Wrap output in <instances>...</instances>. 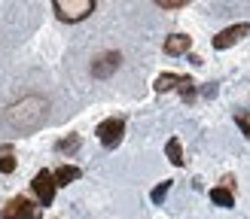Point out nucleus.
Instances as JSON below:
<instances>
[{
	"instance_id": "nucleus-7",
	"label": "nucleus",
	"mask_w": 250,
	"mask_h": 219,
	"mask_svg": "<svg viewBox=\"0 0 250 219\" xmlns=\"http://www.w3.org/2000/svg\"><path fill=\"white\" fill-rule=\"evenodd\" d=\"M119 67V52H104L101 58L92 64V76H98V79H107L110 73H113Z\"/></svg>"
},
{
	"instance_id": "nucleus-4",
	"label": "nucleus",
	"mask_w": 250,
	"mask_h": 219,
	"mask_svg": "<svg viewBox=\"0 0 250 219\" xmlns=\"http://www.w3.org/2000/svg\"><path fill=\"white\" fill-rule=\"evenodd\" d=\"M122 134H125V122L122 119H104L101 125H98V140H101L104 149H116Z\"/></svg>"
},
{
	"instance_id": "nucleus-5",
	"label": "nucleus",
	"mask_w": 250,
	"mask_h": 219,
	"mask_svg": "<svg viewBox=\"0 0 250 219\" xmlns=\"http://www.w3.org/2000/svg\"><path fill=\"white\" fill-rule=\"evenodd\" d=\"M31 186H34V195L40 198V204H43V207H49V204H52V198H55V186H58L52 170H46V167H43L40 174L34 177V182H31Z\"/></svg>"
},
{
	"instance_id": "nucleus-2",
	"label": "nucleus",
	"mask_w": 250,
	"mask_h": 219,
	"mask_svg": "<svg viewBox=\"0 0 250 219\" xmlns=\"http://www.w3.org/2000/svg\"><path fill=\"white\" fill-rule=\"evenodd\" d=\"M52 6L61 21H83L92 16L95 0H52Z\"/></svg>"
},
{
	"instance_id": "nucleus-16",
	"label": "nucleus",
	"mask_w": 250,
	"mask_h": 219,
	"mask_svg": "<svg viewBox=\"0 0 250 219\" xmlns=\"http://www.w3.org/2000/svg\"><path fill=\"white\" fill-rule=\"evenodd\" d=\"M235 122H238V125H241L244 137L250 140V113H244V110H238V113H235Z\"/></svg>"
},
{
	"instance_id": "nucleus-12",
	"label": "nucleus",
	"mask_w": 250,
	"mask_h": 219,
	"mask_svg": "<svg viewBox=\"0 0 250 219\" xmlns=\"http://www.w3.org/2000/svg\"><path fill=\"white\" fill-rule=\"evenodd\" d=\"M165 152H168V162H171L174 167H180V164H183V149H180V140H177V137H171V140H168Z\"/></svg>"
},
{
	"instance_id": "nucleus-14",
	"label": "nucleus",
	"mask_w": 250,
	"mask_h": 219,
	"mask_svg": "<svg viewBox=\"0 0 250 219\" xmlns=\"http://www.w3.org/2000/svg\"><path fill=\"white\" fill-rule=\"evenodd\" d=\"M180 94H183V101H192V97H195V82H192L189 76H183V82H180Z\"/></svg>"
},
{
	"instance_id": "nucleus-18",
	"label": "nucleus",
	"mask_w": 250,
	"mask_h": 219,
	"mask_svg": "<svg viewBox=\"0 0 250 219\" xmlns=\"http://www.w3.org/2000/svg\"><path fill=\"white\" fill-rule=\"evenodd\" d=\"M159 6H165V9H180V6H186L189 0H156Z\"/></svg>"
},
{
	"instance_id": "nucleus-1",
	"label": "nucleus",
	"mask_w": 250,
	"mask_h": 219,
	"mask_svg": "<svg viewBox=\"0 0 250 219\" xmlns=\"http://www.w3.org/2000/svg\"><path fill=\"white\" fill-rule=\"evenodd\" d=\"M43 116H46V104L40 97H24V101L6 110V122L12 128H37L43 122Z\"/></svg>"
},
{
	"instance_id": "nucleus-6",
	"label": "nucleus",
	"mask_w": 250,
	"mask_h": 219,
	"mask_svg": "<svg viewBox=\"0 0 250 219\" xmlns=\"http://www.w3.org/2000/svg\"><path fill=\"white\" fill-rule=\"evenodd\" d=\"M247 34H250V24H247V21H241V24H232V28L220 31V34L214 36V49H229V46H235L238 40H244Z\"/></svg>"
},
{
	"instance_id": "nucleus-13",
	"label": "nucleus",
	"mask_w": 250,
	"mask_h": 219,
	"mask_svg": "<svg viewBox=\"0 0 250 219\" xmlns=\"http://www.w3.org/2000/svg\"><path fill=\"white\" fill-rule=\"evenodd\" d=\"M55 149H58V152H77V149H80V137H67V140H58V143H55Z\"/></svg>"
},
{
	"instance_id": "nucleus-8",
	"label": "nucleus",
	"mask_w": 250,
	"mask_h": 219,
	"mask_svg": "<svg viewBox=\"0 0 250 219\" xmlns=\"http://www.w3.org/2000/svg\"><path fill=\"white\" fill-rule=\"evenodd\" d=\"M189 46H192V36H186V34H171L168 40H165V52H168V55H183V52H189Z\"/></svg>"
},
{
	"instance_id": "nucleus-10",
	"label": "nucleus",
	"mask_w": 250,
	"mask_h": 219,
	"mask_svg": "<svg viewBox=\"0 0 250 219\" xmlns=\"http://www.w3.org/2000/svg\"><path fill=\"white\" fill-rule=\"evenodd\" d=\"M210 201L220 204V207H232L235 204V195L229 186H217V189H210Z\"/></svg>"
},
{
	"instance_id": "nucleus-11",
	"label": "nucleus",
	"mask_w": 250,
	"mask_h": 219,
	"mask_svg": "<svg viewBox=\"0 0 250 219\" xmlns=\"http://www.w3.org/2000/svg\"><path fill=\"white\" fill-rule=\"evenodd\" d=\"M73 180H80V167L64 164V167L55 170V182H58V186H67V182H73Z\"/></svg>"
},
{
	"instance_id": "nucleus-15",
	"label": "nucleus",
	"mask_w": 250,
	"mask_h": 219,
	"mask_svg": "<svg viewBox=\"0 0 250 219\" xmlns=\"http://www.w3.org/2000/svg\"><path fill=\"white\" fill-rule=\"evenodd\" d=\"M16 170V158L9 152H0V174H12Z\"/></svg>"
},
{
	"instance_id": "nucleus-17",
	"label": "nucleus",
	"mask_w": 250,
	"mask_h": 219,
	"mask_svg": "<svg viewBox=\"0 0 250 219\" xmlns=\"http://www.w3.org/2000/svg\"><path fill=\"white\" fill-rule=\"evenodd\" d=\"M168 189H171V180L159 182V186L153 189V201H156V204H162V201H165V195H168Z\"/></svg>"
},
{
	"instance_id": "nucleus-3",
	"label": "nucleus",
	"mask_w": 250,
	"mask_h": 219,
	"mask_svg": "<svg viewBox=\"0 0 250 219\" xmlns=\"http://www.w3.org/2000/svg\"><path fill=\"white\" fill-rule=\"evenodd\" d=\"M40 207H43V204H37V201H31V198H24V195H19V198H12V201L3 207L0 219H40Z\"/></svg>"
},
{
	"instance_id": "nucleus-9",
	"label": "nucleus",
	"mask_w": 250,
	"mask_h": 219,
	"mask_svg": "<svg viewBox=\"0 0 250 219\" xmlns=\"http://www.w3.org/2000/svg\"><path fill=\"white\" fill-rule=\"evenodd\" d=\"M180 82H183V76H177V73H162V76H156V85H153V89H156L159 94H165V91H171V89H180Z\"/></svg>"
}]
</instances>
